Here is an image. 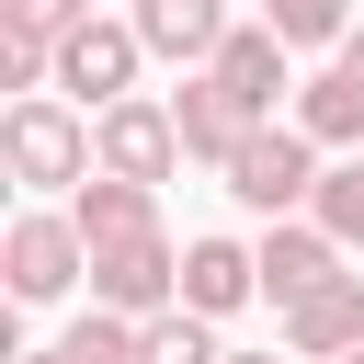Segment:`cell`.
Instances as JSON below:
<instances>
[{"instance_id": "obj_16", "label": "cell", "mask_w": 364, "mask_h": 364, "mask_svg": "<svg viewBox=\"0 0 364 364\" xmlns=\"http://www.w3.org/2000/svg\"><path fill=\"white\" fill-rule=\"evenodd\" d=\"M136 364H228V341H216V318H205V307H159Z\"/></svg>"}, {"instance_id": "obj_8", "label": "cell", "mask_w": 364, "mask_h": 364, "mask_svg": "<svg viewBox=\"0 0 364 364\" xmlns=\"http://www.w3.org/2000/svg\"><path fill=\"white\" fill-rule=\"evenodd\" d=\"M205 68H216V91H228V102H239L250 125H262V114H273V102L296 91V46H284L273 23H228V46H216Z\"/></svg>"}, {"instance_id": "obj_6", "label": "cell", "mask_w": 364, "mask_h": 364, "mask_svg": "<svg viewBox=\"0 0 364 364\" xmlns=\"http://www.w3.org/2000/svg\"><path fill=\"white\" fill-rule=\"evenodd\" d=\"M91 159H102V171H136V182H171V171H182V114L148 102V91H125V102L91 114Z\"/></svg>"}, {"instance_id": "obj_11", "label": "cell", "mask_w": 364, "mask_h": 364, "mask_svg": "<svg viewBox=\"0 0 364 364\" xmlns=\"http://www.w3.org/2000/svg\"><path fill=\"white\" fill-rule=\"evenodd\" d=\"M171 114H182V159H205V171H228V148L250 136V114H239V102L216 91V68H182Z\"/></svg>"}, {"instance_id": "obj_13", "label": "cell", "mask_w": 364, "mask_h": 364, "mask_svg": "<svg viewBox=\"0 0 364 364\" xmlns=\"http://www.w3.org/2000/svg\"><path fill=\"white\" fill-rule=\"evenodd\" d=\"M136 34H148V57L205 68V57L228 46V0H136Z\"/></svg>"}, {"instance_id": "obj_17", "label": "cell", "mask_w": 364, "mask_h": 364, "mask_svg": "<svg viewBox=\"0 0 364 364\" xmlns=\"http://www.w3.org/2000/svg\"><path fill=\"white\" fill-rule=\"evenodd\" d=\"M262 23H273L284 46H341V34H353V0H262Z\"/></svg>"}, {"instance_id": "obj_22", "label": "cell", "mask_w": 364, "mask_h": 364, "mask_svg": "<svg viewBox=\"0 0 364 364\" xmlns=\"http://www.w3.org/2000/svg\"><path fill=\"white\" fill-rule=\"evenodd\" d=\"M341 364H364V341H353V353H341Z\"/></svg>"}, {"instance_id": "obj_4", "label": "cell", "mask_w": 364, "mask_h": 364, "mask_svg": "<svg viewBox=\"0 0 364 364\" xmlns=\"http://www.w3.org/2000/svg\"><path fill=\"white\" fill-rule=\"evenodd\" d=\"M136 68H148V34H136V11H125V23H102V11H91V23H68V34H57V91H68L80 114L125 102V91H136Z\"/></svg>"}, {"instance_id": "obj_12", "label": "cell", "mask_w": 364, "mask_h": 364, "mask_svg": "<svg viewBox=\"0 0 364 364\" xmlns=\"http://www.w3.org/2000/svg\"><path fill=\"white\" fill-rule=\"evenodd\" d=\"M68 216H80L91 250H102V239H136V228H159V182H136V171H91V182L68 193Z\"/></svg>"}, {"instance_id": "obj_23", "label": "cell", "mask_w": 364, "mask_h": 364, "mask_svg": "<svg viewBox=\"0 0 364 364\" xmlns=\"http://www.w3.org/2000/svg\"><path fill=\"white\" fill-rule=\"evenodd\" d=\"M284 364H296V353H284Z\"/></svg>"}, {"instance_id": "obj_7", "label": "cell", "mask_w": 364, "mask_h": 364, "mask_svg": "<svg viewBox=\"0 0 364 364\" xmlns=\"http://www.w3.org/2000/svg\"><path fill=\"white\" fill-rule=\"evenodd\" d=\"M250 250H262V296H273V318H284L307 284H330V273L353 262V250H341V239H330L307 205H296V216H262V239H250Z\"/></svg>"}, {"instance_id": "obj_15", "label": "cell", "mask_w": 364, "mask_h": 364, "mask_svg": "<svg viewBox=\"0 0 364 364\" xmlns=\"http://www.w3.org/2000/svg\"><path fill=\"white\" fill-rule=\"evenodd\" d=\"M307 216H318V228H330L341 250H364V148H330V171H318Z\"/></svg>"}, {"instance_id": "obj_21", "label": "cell", "mask_w": 364, "mask_h": 364, "mask_svg": "<svg viewBox=\"0 0 364 364\" xmlns=\"http://www.w3.org/2000/svg\"><path fill=\"white\" fill-rule=\"evenodd\" d=\"M228 364H273V353H228Z\"/></svg>"}, {"instance_id": "obj_2", "label": "cell", "mask_w": 364, "mask_h": 364, "mask_svg": "<svg viewBox=\"0 0 364 364\" xmlns=\"http://www.w3.org/2000/svg\"><path fill=\"white\" fill-rule=\"evenodd\" d=\"M0 284H11V307H57L68 284H91V239H80V216H68V205H23L11 239H0Z\"/></svg>"}, {"instance_id": "obj_5", "label": "cell", "mask_w": 364, "mask_h": 364, "mask_svg": "<svg viewBox=\"0 0 364 364\" xmlns=\"http://www.w3.org/2000/svg\"><path fill=\"white\" fill-rule=\"evenodd\" d=\"M91 296H102V307H125V318H159V307H182V250H171V228L102 239V250H91Z\"/></svg>"}, {"instance_id": "obj_10", "label": "cell", "mask_w": 364, "mask_h": 364, "mask_svg": "<svg viewBox=\"0 0 364 364\" xmlns=\"http://www.w3.org/2000/svg\"><path fill=\"white\" fill-rule=\"evenodd\" d=\"M250 296H262V250H250V239H182V307L239 318Z\"/></svg>"}, {"instance_id": "obj_20", "label": "cell", "mask_w": 364, "mask_h": 364, "mask_svg": "<svg viewBox=\"0 0 364 364\" xmlns=\"http://www.w3.org/2000/svg\"><path fill=\"white\" fill-rule=\"evenodd\" d=\"M330 57H353V68H364V23H353V34H341V46H330Z\"/></svg>"}, {"instance_id": "obj_3", "label": "cell", "mask_w": 364, "mask_h": 364, "mask_svg": "<svg viewBox=\"0 0 364 364\" xmlns=\"http://www.w3.org/2000/svg\"><path fill=\"white\" fill-rule=\"evenodd\" d=\"M228 193H239L250 216H296V205L318 193V136H307L296 114H284V125L262 114V125L228 148Z\"/></svg>"}, {"instance_id": "obj_9", "label": "cell", "mask_w": 364, "mask_h": 364, "mask_svg": "<svg viewBox=\"0 0 364 364\" xmlns=\"http://www.w3.org/2000/svg\"><path fill=\"white\" fill-rule=\"evenodd\" d=\"M353 341H364V273L341 262L330 284H307V296L284 307V353H296V364H341Z\"/></svg>"}, {"instance_id": "obj_18", "label": "cell", "mask_w": 364, "mask_h": 364, "mask_svg": "<svg viewBox=\"0 0 364 364\" xmlns=\"http://www.w3.org/2000/svg\"><path fill=\"white\" fill-rule=\"evenodd\" d=\"M68 23H91V0H0V34H34V46H57Z\"/></svg>"}, {"instance_id": "obj_19", "label": "cell", "mask_w": 364, "mask_h": 364, "mask_svg": "<svg viewBox=\"0 0 364 364\" xmlns=\"http://www.w3.org/2000/svg\"><path fill=\"white\" fill-rule=\"evenodd\" d=\"M11 364H80V353H68V341H46V353H11Z\"/></svg>"}, {"instance_id": "obj_14", "label": "cell", "mask_w": 364, "mask_h": 364, "mask_svg": "<svg viewBox=\"0 0 364 364\" xmlns=\"http://www.w3.org/2000/svg\"><path fill=\"white\" fill-rule=\"evenodd\" d=\"M296 125H307L318 148H364V68L330 57L318 80H296Z\"/></svg>"}, {"instance_id": "obj_1", "label": "cell", "mask_w": 364, "mask_h": 364, "mask_svg": "<svg viewBox=\"0 0 364 364\" xmlns=\"http://www.w3.org/2000/svg\"><path fill=\"white\" fill-rule=\"evenodd\" d=\"M0 171H11L23 193H80V182L102 171L80 102H68V91H23V102L0 114Z\"/></svg>"}]
</instances>
